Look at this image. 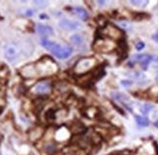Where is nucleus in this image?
<instances>
[{
	"instance_id": "f257e3e1",
	"label": "nucleus",
	"mask_w": 158,
	"mask_h": 155,
	"mask_svg": "<svg viewBox=\"0 0 158 155\" xmlns=\"http://www.w3.org/2000/svg\"><path fill=\"white\" fill-rule=\"evenodd\" d=\"M33 51V45L26 42H10L4 46L5 58L10 62H16L23 57L29 56Z\"/></svg>"
},
{
	"instance_id": "f03ea898",
	"label": "nucleus",
	"mask_w": 158,
	"mask_h": 155,
	"mask_svg": "<svg viewBox=\"0 0 158 155\" xmlns=\"http://www.w3.org/2000/svg\"><path fill=\"white\" fill-rule=\"evenodd\" d=\"M34 69H35L36 78L40 77H49L58 71V66L54 60L51 57H43L39 61L34 63Z\"/></svg>"
},
{
	"instance_id": "7ed1b4c3",
	"label": "nucleus",
	"mask_w": 158,
	"mask_h": 155,
	"mask_svg": "<svg viewBox=\"0 0 158 155\" xmlns=\"http://www.w3.org/2000/svg\"><path fill=\"white\" fill-rule=\"evenodd\" d=\"M41 44H42L44 48H46L48 51H50L53 55H56L59 59H65L67 57H69L73 52V49L70 48V47L62 46L48 39H43L41 41Z\"/></svg>"
},
{
	"instance_id": "20e7f679",
	"label": "nucleus",
	"mask_w": 158,
	"mask_h": 155,
	"mask_svg": "<svg viewBox=\"0 0 158 155\" xmlns=\"http://www.w3.org/2000/svg\"><path fill=\"white\" fill-rule=\"evenodd\" d=\"M97 64V59L93 56L81 58L74 67V73L78 76H85L86 74L92 72Z\"/></svg>"
},
{
	"instance_id": "39448f33",
	"label": "nucleus",
	"mask_w": 158,
	"mask_h": 155,
	"mask_svg": "<svg viewBox=\"0 0 158 155\" xmlns=\"http://www.w3.org/2000/svg\"><path fill=\"white\" fill-rule=\"evenodd\" d=\"M92 48L95 51L100 53H110L115 50L116 45L113 40L105 37H101L98 38L97 40H95Z\"/></svg>"
},
{
	"instance_id": "423d86ee",
	"label": "nucleus",
	"mask_w": 158,
	"mask_h": 155,
	"mask_svg": "<svg viewBox=\"0 0 158 155\" xmlns=\"http://www.w3.org/2000/svg\"><path fill=\"white\" fill-rule=\"evenodd\" d=\"M101 36L105 37L108 39H111L113 41H118V40H121L123 38V31L118 28V26L112 24V23H108L103 26V28L101 29Z\"/></svg>"
},
{
	"instance_id": "0eeeda50",
	"label": "nucleus",
	"mask_w": 158,
	"mask_h": 155,
	"mask_svg": "<svg viewBox=\"0 0 158 155\" xmlns=\"http://www.w3.org/2000/svg\"><path fill=\"white\" fill-rule=\"evenodd\" d=\"M52 91V84L48 80H41L33 86L32 92L37 95H47Z\"/></svg>"
},
{
	"instance_id": "6e6552de",
	"label": "nucleus",
	"mask_w": 158,
	"mask_h": 155,
	"mask_svg": "<svg viewBox=\"0 0 158 155\" xmlns=\"http://www.w3.org/2000/svg\"><path fill=\"white\" fill-rule=\"evenodd\" d=\"M59 26L62 29L67 31H74L81 28V24L79 22L72 21V19H67V18L61 19L59 22Z\"/></svg>"
},
{
	"instance_id": "1a4fd4ad",
	"label": "nucleus",
	"mask_w": 158,
	"mask_h": 155,
	"mask_svg": "<svg viewBox=\"0 0 158 155\" xmlns=\"http://www.w3.org/2000/svg\"><path fill=\"white\" fill-rule=\"evenodd\" d=\"M112 97L114 100L118 101V102L124 106L128 111L132 112V107H131L132 102L130 101V99L126 95H124V94H122V93H119V92H114V93H112Z\"/></svg>"
},
{
	"instance_id": "9d476101",
	"label": "nucleus",
	"mask_w": 158,
	"mask_h": 155,
	"mask_svg": "<svg viewBox=\"0 0 158 155\" xmlns=\"http://www.w3.org/2000/svg\"><path fill=\"white\" fill-rule=\"evenodd\" d=\"M133 61L140 62L143 69H147L149 63L152 62V56L148 55H136L133 57Z\"/></svg>"
},
{
	"instance_id": "9b49d317",
	"label": "nucleus",
	"mask_w": 158,
	"mask_h": 155,
	"mask_svg": "<svg viewBox=\"0 0 158 155\" xmlns=\"http://www.w3.org/2000/svg\"><path fill=\"white\" fill-rule=\"evenodd\" d=\"M70 42L73 46L78 47V48H81V47H85V39L81 34L79 33H75L70 37Z\"/></svg>"
},
{
	"instance_id": "f8f14e48",
	"label": "nucleus",
	"mask_w": 158,
	"mask_h": 155,
	"mask_svg": "<svg viewBox=\"0 0 158 155\" xmlns=\"http://www.w3.org/2000/svg\"><path fill=\"white\" fill-rule=\"evenodd\" d=\"M36 30L41 36H50L53 32L51 26L46 25V24H38L36 26Z\"/></svg>"
},
{
	"instance_id": "ddd939ff",
	"label": "nucleus",
	"mask_w": 158,
	"mask_h": 155,
	"mask_svg": "<svg viewBox=\"0 0 158 155\" xmlns=\"http://www.w3.org/2000/svg\"><path fill=\"white\" fill-rule=\"evenodd\" d=\"M43 133H44V130L42 129V128L36 127V128H34L33 130L30 131V133H29V138H30L31 141H35L39 140L41 137H42Z\"/></svg>"
},
{
	"instance_id": "4468645a",
	"label": "nucleus",
	"mask_w": 158,
	"mask_h": 155,
	"mask_svg": "<svg viewBox=\"0 0 158 155\" xmlns=\"http://www.w3.org/2000/svg\"><path fill=\"white\" fill-rule=\"evenodd\" d=\"M73 12L76 14L78 17H80L82 21H86V19L88 18V13L86 12L85 9H84L82 7H75L73 8Z\"/></svg>"
},
{
	"instance_id": "2eb2a0df",
	"label": "nucleus",
	"mask_w": 158,
	"mask_h": 155,
	"mask_svg": "<svg viewBox=\"0 0 158 155\" xmlns=\"http://www.w3.org/2000/svg\"><path fill=\"white\" fill-rule=\"evenodd\" d=\"M135 120L138 125H140L141 127H147L149 124V120L145 117V116H135Z\"/></svg>"
},
{
	"instance_id": "dca6fc26",
	"label": "nucleus",
	"mask_w": 158,
	"mask_h": 155,
	"mask_svg": "<svg viewBox=\"0 0 158 155\" xmlns=\"http://www.w3.org/2000/svg\"><path fill=\"white\" fill-rule=\"evenodd\" d=\"M85 131V125L81 123V122H78L76 124H74L73 126V132L75 134H82V132Z\"/></svg>"
},
{
	"instance_id": "f3484780",
	"label": "nucleus",
	"mask_w": 158,
	"mask_h": 155,
	"mask_svg": "<svg viewBox=\"0 0 158 155\" xmlns=\"http://www.w3.org/2000/svg\"><path fill=\"white\" fill-rule=\"evenodd\" d=\"M98 113V110L95 109V108H88L85 110V116L88 118H94Z\"/></svg>"
},
{
	"instance_id": "a211bd4d",
	"label": "nucleus",
	"mask_w": 158,
	"mask_h": 155,
	"mask_svg": "<svg viewBox=\"0 0 158 155\" xmlns=\"http://www.w3.org/2000/svg\"><path fill=\"white\" fill-rule=\"evenodd\" d=\"M153 109V106L150 104H143L141 106V112L143 114H148L150 111Z\"/></svg>"
},
{
	"instance_id": "6ab92c4d",
	"label": "nucleus",
	"mask_w": 158,
	"mask_h": 155,
	"mask_svg": "<svg viewBox=\"0 0 158 155\" xmlns=\"http://www.w3.org/2000/svg\"><path fill=\"white\" fill-rule=\"evenodd\" d=\"M130 3L134 6H137V7H145V6L148 5V2L146 1V0H131Z\"/></svg>"
},
{
	"instance_id": "aec40b11",
	"label": "nucleus",
	"mask_w": 158,
	"mask_h": 155,
	"mask_svg": "<svg viewBox=\"0 0 158 155\" xmlns=\"http://www.w3.org/2000/svg\"><path fill=\"white\" fill-rule=\"evenodd\" d=\"M45 150L48 154H53L54 152L56 151V146L54 144H49L47 145L45 147Z\"/></svg>"
},
{
	"instance_id": "412c9836",
	"label": "nucleus",
	"mask_w": 158,
	"mask_h": 155,
	"mask_svg": "<svg viewBox=\"0 0 158 155\" xmlns=\"http://www.w3.org/2000/svg\"><path fill=\"white\" fill-rule=\"evenodd\" d=\"M120 84L124 86V87H129L132 85V80H121Z\"/></svg>"
},
{
	"instance_id": "4be33fe9",
	"label": "nucleus",
	"mask_w": 158,
	"mask_h": 155,
	"mask_svg": "<svg viewBox=\"0 0 158 155\" xmlns=\"http://www.w3.org/2000/svg\"><path fill=\"white\" fill-rule=\"evenodd\" d=\"M33 4L35 6H37V7H44V6L48 5V2H46V1H34Z\"/></svg>"
},
{
	"instance_id": "5701e85b",
	"label": "nucleus",
	"mask_w": 158,
	"mask_h": 155,
	"mask_svg": "<svg viewBox=\"0 0 158 155\" xmlns=\"http://www.w3.org/2000/svg\"><path fill=\"white\" fill-rule=\"evenodd\" d=\"M119 23H120V25H121V27L125 28V29L131 28V25H130V23H129V22H120Z\"/></svg>"
},
{
	"instance_id": "b1692460",
	"label": "nucleus",
	"mask_w": 158,
	"mask_h": 155,
	"mask_svg": "<svg viewBox=\"0 0 158 155\" xmlns=\"http://www.w3.org/2000/svg\"><path fill=\"white\" fill-rule=\"evenodd\" d=\"M143 48H145V43H143V42H138V43L136 44V49H137V51H141Z\"/></svg>"
},
{
	"instance_id": "393cba45",
	"label": "nucleus",
	"mask_w": 158,
	"mask_h": 155,
	"mask_svg": "<svg viewBox=\"0 0 158 155\" xmlns=\"http://www.w3.org/2000/svg\"><path fill=\"white\" fill-rule=\"evenodd\" d=\"M152 62H153V65L158 67V56H155V57H152Z\"/></svg>"
},
{
	"instance_id": "a878e982",
	"label": "nucleus",
	"mask_w": 158,
	"mask_h": 155,
	"mask_svg": "<svg viewBox=\"0 0 158 155\" xmlns=\"http://www.w3.org/2000/svg\"><path fill=\"white\" fill-rule=\"evenodd\" d=\"M152 39H153V41H155L156 43H158V31L155 33V34L152 35Z\"/></svg>"
},
{
	"instance_id": "bb28decb",
	"label": "nucleus",
	"mask_w": 158,
	"mask_h": 155,
	"mask_svg": "<svg viewBox=\"0 0 158 155\" xmlns=\"http://www.w3.org/2000/svg\"><path fill=\"white\" fill-rule=\"evenodd\" d=\"M40 18H48L46 15H40Z\"/></svg>"
},
{
	"instance_id": "cd10ccee",
	"label": "nucleus",
	"mask_w": 158,
	"mask_h": 155,
	"mask_svg": "<svg viewBox=\"0 0 158 155\" xmlns=\"http://www.w3.org/2000/svg\"><path fill=\"white\" fill-rule=\"evenodd\" d=\"M154 126H155V127L157 128V129H158V120H157V121H156V122L154 123Z\"/></svg>"
},
{
	"instance_id": "c85d7f7f",
	"label": "nucleus",
	"mask_w": 158,
	"mask_h": 155,
	"mask_svg": "<svg viewBox=\"0 0 158 155\" xmlns=\"http://www.w3.org/2000/svg\"><path fill=\"white\" fill-rule=\"evenodd\" d=\"M156 82L158 83V76H157V78H156Z\"/></svg>"
}]
</instances>
